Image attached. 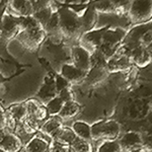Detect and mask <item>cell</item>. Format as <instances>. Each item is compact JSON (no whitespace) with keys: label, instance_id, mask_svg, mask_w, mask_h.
<instances>
[{"label":"cell","instance_id":"25","mask_svg":"<svg viewBox=\"0 0 152 152\" xmlns=\"http://www.w3.org/2000/svg\"><path fill=\"white\" fill-rule=\"evenodd\" d=\"M71 151L73 152H94V146L91 141L84 140V139L78 138L71 143Z\"/></svg>","mask_w":152,"mask_h":152},{"label":"cell","instance_id":"23","mask_svg":"<svg viewBox=\"0 0 152 152\" xmlns=\"http://www.w3.org/2000/svg\"><path fill=\"white\" fill-rule=\"evenodd\" d=\"M55 10H56V8L54 7V5H51L48 7H45V8H42L40 10L35 11L33 13V16L37 19V21H38L43 28H45V26L48 23L50 18H52Z\"/></svg>","mask_w":152,"mask_h":152},{"label":"cell","instance_id":"24","mask_svg":"<svg viewBox=\"0 0 152 152\" xmlns=\"http://www.w3.org/2000/svg\"><path fill=\"white\" fill-rule=\"evenodd\" d=\"M48 152H71V146L64 140L55 137L49 143Z\"/></svg>","mask_w":152,"mask_h":152},{"label":"cell","instance_id":"3","mask_svg":"<svg viewBox=\"0 0 152 152\" xmlns=\"http://www.w3.org/2000/svg\"><path fill=\"white\" fill-rule=\"evenodd\" d=\"M127 33L128 31H126L125 28H113L111 26H107L102 37V45L99 50L107 60L112 55H114V53L123 45Z\"/></svg>","mask_w":152,"mask_h":152},{"label":"cell","instance_id":"16","mask_svg":"<svg viewBox=\"0 0 152 152\" xmlns=\"http://www.w3.org/2000/svg\"><path fill=\"white\" fill-rule=\"evenodd\" d=\"M51 73L45 78V81H44L43 85H42L41 89L37 94V96L40 99L39 100L43 102L44 104H46L48 102H50L51 99H54L57 95V89H56L55 83L56 73H54V74H51Z\"/></svg>","mask_w":152,"mask_h":152},{"label":"cell","instance_id":"7","mask_svg":"<svg viewBox=\"0 0 152 152\" xmlns=\"http://www.w3.org/2000/svg\"><path fill=\"white\" fill-rule=\"evenodd\" d=\"M131 0H90L88 2L97 13L114 14L118 16L127 15Z\"/></svg>","mask_w":152,"mask_h":152},{"label":"cell","instance_id":"32","mask_svg":"<svg viewBox=\"0 0 152 152\" xmlns=\"http://www.w3.org/2000/svg\"><path fill=\"white\" fill-rule=\"evenodd\" d=\"M128 152H149V150L145 146H140V147H136V148L131 149V150H129Z\"/></svg>","mask_w":152,"mask_h":152},{"label":"cell","instance_id":"12","mask_svg":"<svg viewBox=\"0 0 152 152\" xmlns=\"http://www.w3.org/2000/svg\"><path fill=\"white\" fill-rule=\"evenodd\" d=\"M21 31L19 18L5 13L2 19L1 26V40L5 43H9L13 39H16Z\"/></svg>","mask_w":152,"mask_h":152},{"label":"cell","instance_id":"4","mask_svg":"<svg viewBox=\"0 0 152 152\" xmlns=\"http://www.w3.org/2000/svg\"><path fill=\"white\" fill-rule=\"evenodd\" d=\"M91 127V140L105 141L118 140L121 135V125L114 119L100 120L90 125Z\"/></svg>","mask_w":152,"mask_h":152},{"label":"cell","instance_id":"9","mask_svg":"<svg viewBox=\"0 0 152 152\" xmlns=\"http://www.w3.org/2000/svg\"><path fill=\"white\" fill-rule=\"evenodd\" d=\"M23 148V142L18 134L7 128L0 130V151L20 152Z\"/></svg>","mask_w":152,"mask_h":152},{"label":"cell","instance_id":"22","mask_svg":"<svg viewBox=\"0 0 152 152\" xmlns=\"http://www.w3.org/2000/svg\"><path fill=\"white\" fill-rule=\"evenodd\" d=\"M71 129L75 133L76 137L91 141V127L89 124L83 121H76L72 124Z\"/></svg>","mask_w":152,"mask_h":152},{"label":"cell","instance_id":"29","mask_svg":"<svg viewBox=\"0 0 152 152\" xmlns=\"http://www.w3.org/2000/svg\"><path fill=\"white\" fill-rule=\"evenodd\" d=\"M56 137H57V138L62 139V140H64L65 142L69 143L70 145H71V143H72V142L76 139V135H75L74 132H73V130L71 128H69V127H67V126H63Z\"/></svg>","mask_w":152,"mask_h":152},{"label":"cell","instance_id":"13","mask_svg":"<svg viewBox=\"0 0 152 152\" xmlns=\"http://www.w3.org/2000/svg\"><path fill=\"white\" fill-rule=\"evenodd\" d=\"M6 13L18 18L31 16L34 13L33 2L31 0H8Z\"/></svg>","mask_w":152,"mask_h":152},{"label":"cell","instance_id":"5","mask_svg":"<svg viewBox=\"0 0 152 152\" xmlns=\"http://www.w3.org/2000/svg\"><path fill=\"white\" fill-rule=\"evenodd\" d=\"M127 15L134 26L152 20V0H131Z\"/></svg>","mask_w":152,"mask_h":152},{"label":"cell","instance_id":"34","mask_svg":"<svg viewBox=\"0 0 152 152\" xmlns=\"http://www.w3.org/2000/svg\"><path fill=\"white\" fill-rule=\"evenodd\" d=\"M149 150V152H152V148H150V149H148Z\"/></svg>","mask_w":152,"mask_h":152},{"label":"cell","instance_id":"26","mask_svg":"<svg viewBox=\"0 0 152 152\" xmlns=\"http://www.w3.org/2000/svg\"><path fill=\"white\" fill-rule=\"evenodd\" d=\"M41 126L42 125L40 123H38V122H37L35 119H33L31 117H26V120H24L23 122V124H21V127H23L24 133L28 135H34V136L40 132Z\"/></svg>","mask_w":152,"mask_h":152},{"label":"cell","instance_id":"28","mask_svg":"<svg viewBox=\"0 0 152 152\" xmlns=\"http://www.w3.org/2000/svg\"><path fill=\"white\" fill-rule=\"evenodd\" d=\"M95 152H122L118 140H105L97 147Z\"/></svg>","mask_w":152,"mask_h":152},{"label":"cell","instance_id":"18","mask_svg":"<svg viewBox=\"0 0 152 152\" xmlns=\"http://www.w3.org/2000/svg\"><path fill=\"white\" fill-rule=\"evenodd\" d=\"M50 141L46 135L39 132L24 145L23 152H48Z\"/></svg>","mask_w":152,"mask_h":152},{"label":"cell","instance_id":"21","mask_svg":"<svg viewBox=\"0 0 152 152\" xmlns=\"http://www.w3.org/2000/svg\"><path fill=\"white\" fill-rule=\"evenodd\" d=\"M81 112V105L78 104L75 100H70V102H66L63 105L62 110H61L60 114L58 115L63 121L65 120L73 119L74 117L77 116L79 113Z\"/></svg>","mask_w":152,"mask_h":152},{"label":"cell","instance_id":"11","mask_svg":"<svg viewBox=\"0 0 152 152\" xmlns=\"http://www.w3.org/2000/svg\"><path fill=\"white\" fill-rule=\"evenodd\" d=\"M5 115L7 122L6 128L14 132L15 127L18 124H23V122L28 117V111H26L24 102H20V104H14L7 107L5 110Z\"/></svg>","mask_w":152,"mask_h":152},{"label":"cell","instance_id":"15","mask_svg":"<svg viewBox=\"0 0 152 152\" xmlns=\"http://www.w3.org/2000/svg\"><path fill=\"white\" fill-rule=\"evenodd\" d=\"M130 58L134 67L140 69H144L152 64V54L147 48L136 47L130 50Z\"/></svg>","mask_w":152,"mask_h":152},{"label":"cell","instance_id":"33","mask_svg":"<svg viewBox=\"0 0 152 152\" xmlns=\"http://www.w3.org/2000/svg\"><path fill=\"white\" fill-rule=\"evenodd\" d=\"M4 80H5V78H4V76L1 74V73H0V83L1 82H3Z\"/></svg>","mask_w":152,"mask_h":152},{"label":"cell","instance_id":"2","mask_svg":"<svg viewBox=\"0 0 152 152\" xmlns=\"http://www.w3.org/2000/svg\"><path fill=\"white\" fill-rule=\"evenodd\" d=\"M19 21L21 31L16 37V40L28 52H37L47 40L45 29L33 15L19 18Z\"/></svg>","mask_w":152,"mask_h":152},{"label":"cell","instance_id":"30","mask_svg":"<svg viewBox=\"0 0 152 152\" xmlns=\"http://www.w3.org/2000/svg\"><path fill=\"white\" fill-rule=\"evenodd\" d=\"M7 3L8 0H0V39H1V26H2V19L4 14L6 13Z\"/></svg>","mask_w":152,"mask_h":152},{"label":"cell","instance_id":"31","mask_svg":"<svg viewBox=\"0 0 152 152\" xmlns=\"http://www.w3.org/2000/svg\"><path fill=\"white\" fill-rule=\"evenodd\" d=\"M6 127H7V122H6L5 110H4L3 107L0 104V130L5 129Z\"/></svg>","mask_w":152,"mask_h":152},{"label":"cell","instance_id":"17","mask_svg":"<svg viewBox=\"0 0 152 152\" xmlns=\"http://www.w3.org/2000/svg\"><path fill=\"white\" fill-rule=\"evenodd\" d=\"M118 142L121 146L122 152H128L129 150L136 148V147L144 146V140L141 134L134 131L125 133L123 136L118 139Z\"/></svg>","mask_w":152,"mask_h":152},{"label":"cell","instance_id":"19","mask_svg":"<svg viewBox=\"0 0 152 152\" xmlns=\"http://www.w3.org/2000/svg\"><path fill=\"white\" fill-rule=\"evenodd\" d=\"M64 126V121L59 116H51L49 119L41 126L40 132L48 137L49 139H53L57 136L61 128Z\"/></svg>","mask_w":152,"mask_h":152},{"label":"cell","instance_id":"20","mask_svg":"<svg viewBox=\"0 0 152 152\" xmlns=\"http://www.w3.org/2000/svg\"><path fill=\"white\" fill-rule=\"evenodd\" d=\"M85 6V9L81 14L82 19V28H83V34L87 33L89 31H92L95 28V24L99 19V13L95 11V9L88 3L83 4Z\"/></svg>","mask_w":152,"mask_h":152},{"label":"cell","instance_id":"14","mask_svg":"<svg viewBox=\"0 0 152 152\" xmlns=\"http://www.w3.org/2000/svg\"><path fill=\"white\" fill-rule=\"evenodd\" d=\"M59 74L73 86L75 84H80V83L84 82L86 72L80 70L71 62H68L62 64L60 71H59Z\"/></svg>","mask_w":152,"mask_h":152},{"label":"cell","instance_id":"10","mask_svg":"<svg viewBox=\"0 0 152 152\" xmlns=\"http://www.w3.org/2000/svg\"><path fill=\"white\" fill-rule=\"evenodd\" d=\"M69 53L70 62L80 70L87 73L91 67V54L79 45L70 46Z\"/></svg>","mask_w":152,"mask_h":152},{"label":"cell","instance_id":"6","mask_svg":"<svg viewBox=\"0 0 152 152\" xmlns=\"http://www.w3.org/2000/svg\"><path fill=\"white\" fill-rule=\"evenodd\" d=\"M133 68L134 65L130 58V51L124 45L107 60V69L109 73H128Z\"/></svg>","mask_w":152,"mask_h":152},{"label":"cell","instance_id":"27","mask_svg":"<svg viewBox=\"0 0 152 152\" xmlns=\"http://www.w3.org/2000/svg\"><path fill=\"white\" fill-rule=\"evenodd\" d=\"M64 104H65L64 100L61 99L59 95H56L54 99H51L50 102H48L45 105H46V107H47L48 113L51 117V116H58V115L60 114Z\"/></svg>","mask_w":152,"mask_h":152},{"label":"cell","instance_id":"8","mask_svg":"<svg viewBox=\"0 0 152 152\" xmlns=\"http://www.w3.org/2000/svg\"><path fill=\"white\" fill-rule=\"evenodd\" d=\"M107 26H102V28H94L92 31L84 33L78 40L77 45L81 46L90 54H94V52L99 51L100 45H102V37H104V34L107 31Z\"/></svg>","mask_w":152,"mask_h":152},{"label":"cell","instance_id":"1","mask_svg":"<svg viewBox=\"0 0 152 152\" xmlns=\"http://www.w3.org/2000/svg\"><path fill=\"white\" fill-rule=\"evenodd\" d=\"M56 9L59 15L60 33L64 44L70 46L77 45L78 40L83 35L81 14L76 12L70 5L65 3H59L55 1Z\"/></svg>","mask_w":152,"mask_h":152}]
</instances>
